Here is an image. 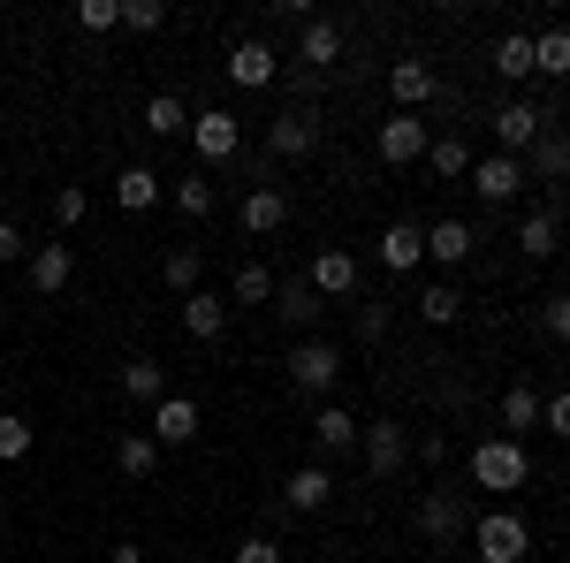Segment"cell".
I'll list each match as a JSON object with an SVG mask.
<instances>
[{
	"label": "cell",
	"mask_w": 570,
	"mask_h": 563,
	"mask_svg": "<svg viewBox=\"0 0 570 563\" xmlns=\"http://www.w3.org/2000/svg\"><path fill=\"white\" fill-rule=\"evenodd\" d=\"M389 91H395V115H419V107L441 91L434 61H419V54H411V61H395V69H389Z\"/></svg>",
	"instance_id": "obj_10"
},
{
	"label": "cell",
	"mask_w": 570,
	"mask_h": 563,
	"mask_svg": "<svg viewBox=\"0 0 570 563\" xmlns=\"http://www.w3.org/2000/svg\"><path fill=\"white\" fill-rule=\"evenodd\" d=\"M266 153H274V161H312V153H320V115H312V107H282V115L266 123Z\"/></svg>",
	"instance_id": "obj_6"
},
{
	"label": "cell",
	"mask_w": 570,
	"mask_h": 563,
	"mask_svg": "<svg viewBox=\"0 0 570 563\" xmlns=\"http://www.w3.org/2000/svg\"><path fill=\"white\" fill-rule=\"evenodd\" d=\"M183 336H190V343H220V336H228V298L190 290V298H183Z\"/></svg>",
	"instance_id": "obj_15"
},
{
	"label": "cell",
	"mask_w": 570,
	"mask_h": 563,
	"mask_svg": "<svg viewBox=\"0 0 570 563\" xmlns=\"http://www.w3.org/2000/svg\"><path fill=\"white\" fill-rule=\"evenodd\" d=\"M107 563H145V549H137V541H122V549H107Z\"/></svg>",
	"instance_id": "obj_48"
},
{
	"label": "cell",
	"mask_w": 570,
	"mask_h": 563,
	"mask_svg": "<svg viewBox=\"0 0 570 563\" xmlns=\"http://www.w3.org/2000/svg\"><path fill=\"white\" fill-rule=\"evenodd\" d=\"M357 449H365V473L373 479H395L411 465V427L403 419H373V427L357 434Z\"/></svg>",
	"instance_id": "obj_4"
},
{
	"label": "cell",
	"mask_w": 570,
	"mask_h": 563,
	"mask_svg": "<svg viewBox=\"0 0 570 563\" xmlns=\"http://www.w3.org/2000/svg\"><path fill=\"white\" fill-rule=\"evenodd\" d=\"M472 244H480L472 221H434V229H426V260H441V266H464V260H472Z\"/></svg>",
	"instance_id": "obj_21"
},
{
	"label": "cell",
	"mask_w": 570,
	"mask_h": 563,
	"mask_svg": "<svg viewBox=\"0 0 570 563\" xmlns=\"http://www.w3.org/2000/svg\"><path fill=\"white\" fill-rule=\"evenodd\" d=\"M540 328H548V343H570V298H548V304H540Z\"/></svg>",
	"instance_id": "obj_42"
},
{
	"label": "cell",
	"mask_w": 570,
	"mask_h": 563,
	"mask_svg": "<svg viewBox=\"0 0 570 563\" xmlns=\"http://www.w3.org/2000/svg\"><path fill=\"white\" fill-rule=\"evenodd\" d=\"M487 123H494V145L518 161V153H532V145H540V130H548V107H532V99H502Z\"/></svg>",
	"instance_id": "obj_5"
},
{
	"label": "cell",
	"mask_w": 570,
	"mask_h": 563,
	"mask_svg": "<svg viewBox=\"0 0 570 563\" xmlns=\"http://www.w3.org/2000/svg\"><path fill=\"white\" fill-rule=\"evenodd\" d=\"M16 260H31V236L16 221H0V266H16Z\"/></svg>",
	"instance_id": "obj_43"
},
{
	"label": "cell",
	"mask_w": 570,
	"mask_h": 563,
	"mask_svg": "<svg viewBox=\"0 0 570 563\" xmlns=\"http://www.w3.org/2000/svg\"><path fill=\"white\" fill-rule=\"evenodd\" d=\"M312 290H320V298H351V290H357V260L327 244V252L312 260Z\"/></svg>",
	"instance_id": "obj_24"
},
{
	"label": "cell",
	"mask_w": 570,
	"mask_h": 563,
	"mask_svg": "<svg viewBox=\"0 0 570 563\" xmlns=\"http://www.w3.org/2000/svg\"><path fill=\"white\" fill-rule=\"evenodd\" d=\"M274 312H282L289 328H312V320H320V290H312L305 274H297V282H274Z\"/></svg>",
	"instance_id": "obj_26"
},
{
	"label": "cell",
	"mask_w": 570,
	"mask_h": 563,
	"mask_svg": "<svg viewBox=\"0 0 570 563\" xmlns=\"http://www.w3.org/2000/svg\"><path fill=\"white\" fill-rule=\"evenodd\" d=\"M411 457H419L426 473H434V465H449V434H419V441H411Z\"/></svg>",
	"instance_id": "obj_45"
},
{
	"label": "cell",
	"mask_w": 570,
	"mask_h": 563,
	"mask_svg": "<svg viewBox=\"0 0 570 563\" xmlns=\"http://www.w3.org/2000/svg\"><path fill=\"white\" fill-rule=\"evenodd\" d=\"M160 274H168V290H176V298H190L206 266H198V252H190V244H183V252H168V260H160Z\"/></svg>",
	"instance_id": "obj_37"
},
{
	"label": "cell",
	"mask_w": 570,
	"mask_h": 563,
	"mask_svg": "<svg viewBox=\"0 0 570 563\" xmlns=\"http://www.w3.org/2000/svg\"><path fill=\"white\" fill-rule=\"evenodd\" d=\"M160 198H168V183H160L153 168H122L115 175V206H122V214H145V206H160Z\"/></svg>",
	"instance_id": "obj_23"
},
{
	"label": "cell",
	"mask_w": 570,
	"mask_h": 563,
	"mask_svg": "<svg viewBox=\"0 0 570 563\" xmlns=\"http://www.w3.org/2000/svg\"><path fill=\"white\" fill-rule=\"evenodd\" d=\"M115 465H122V479H153L160 473V441L153 434H122L115 441Z\"/></svg>",
	"instance_id": "obj_29"
},
{
	"label": "cell",
	"mask_w": 570,
	"mask_h": 563,
	"mask_svg": "<svg viewBox=\"0 0 570 563\" xmlns=\"http://www.w3.org/2000/svg\"><path fill=\"white\" fill-rule=\"evenodd\" d=\"M77 23L85 31H122V0H77Z\"/></svg>",
	"instance_id": "obj_40"
},
{
	"label": "cell",
	"mask_w": 570,
	"mask_h": 563,
	"mask_svg": "<svg viewBox=\"0 0 570 563\" xmlns=\"http://www.w3.org/2000/svg\"><path fill=\"white\" fill-rule=\"evenodd\" d=\"M411 525L426 533V549H456V541L472 533L464 495H456V487H426V495H419V511H411Z\"/></svg>",
	"instance_id": "obj_2"
},
{
	"label": "cell",
	"mask_w": 570,
	"mask_h": 563,
	"mask_svg": "<svg viewBox=\"0 0 570 563\" xmlns=\"http://www.w3.org/2000/svg\"><path fill=\"white\" fill-rule=\"evenodd\" d=\"M419 260H426V229H419V221H389V229H381V266H389V274H411Z\"/></svg>",
	"instance_id": "obj_18"
},
{
	"label": "cell",
	"mask_w": 570,
	"mask_h": 563,
	"mask_svg": "<svg viewBox=\"0 0 570 563\" xmlns=\"http://www.w3.org/2000/svg\"><path fill=\"white\" fill-rule=\"evenodd\" d=\"M357 419L351 411H343V404H320V419H312V441H320V449H327V457H343V449H357Z\"/></svg>",
	"instance_id": "obj_25"
},
{
	"label": "cell",
	"mask_w": 570,
	"mask_h": 563,
	"mask_svg": "<svg viewBox=\"0 0 570 563\" xmlns=\"http://www.w3.org/2000/svg\"><path fill=\"white\" fill-rule=\"evenodd\" d=\"M540 427L556 434V441H570V389H563V396H548V411H540Z\"/></svg>",
	"instance_id": "obj_44"
},
{
	"label": "cell",
	"mask_w": 570,
	"mask_h": 563,
	"mask_svg": "<svg viewBox=\"0 0 570 563\" xmlns=\"http://www.w3.org/2000/svg\"><path fill=\"white\" fill-rule=\"evenodd\" d=\"M487 61H494V77L525 85V77H532V39H525V31H510V39H494V54H487Z\"/></svg>",
	"instance_id": "obj_31"
},
{
	"label": "cell",
	"mask_w": 570,
	"mask_h": 563,
	"mask_svg": "<svg viewBox=\"0 0 570 563\" xmlns=\"http://www.w3.org/2000/svg\"><path fill=\"white\" fill-rule=\"evenodd\" d=\"M160 23H168V8H160V0H122V31H137V39H153Z\"/></svg>",
	"instance_id": "obj_38"
},
{
	"label": "cell",
	"mask_w": 570,
	"mask_h": 563,
	"mask_svg": "<svg viewBox=\"0 0 570 563\" xmlns=\"http://www.w3.org/2000/svg\"><path fill=\"white\" fill-rule=\"evenodd\" d=\"M145 130H153V137H183V130H190V115H183L176 91H153V99H145Z\"/></svg>",
	"instance_id": "obj_32"
},
{
	"label": "cell",
	"mask_w": 570,
	"mask_h": 563,
	"mask_svg": "<svg viewBox=\"0 0 570 563\" xmlns=\"http://www.w3.org/2000/svg\"><path fill=\"white\" fill-rule=\"evenodd\" d=\"M190 145H198V161H236L244 153V123L228 107H206V115H190Z\"/></svg>",
	"instance_id": "obj_8"
},
{
	"label": "cell",
	"mask_w": 570,
	"mask_h": 563,
	"mask_svg": "<svg viewBox=\"0 0 570 563\" xmlns=\"http://www.w3.org/2000/svg\"><path fill=\"white\" fill-rule=\"evenodd\" d=\"M236 563H282V549H274V541H244V549H236Z\"/></svg>",
	"instance_id": "obj_47"
},
{
	"label": "cell",
	"mask_w": 570,
	"mask_h": 563,
	"mask_svg": "<svg viewBox=\"0 0 570 563\" xmlns=\"http://www.w3.org/2000/svg\"><path fill=\"white\" fill-rule=\"evenodd\" d=\"M115 381H122L130 404H160V396H168V366H160V358H122Z\"/></svg>",
	"instance_id": "obj_22"
},
{
	"label": "cell",
	"mask_w": 570,
	"mask_h": 563,
	"mask_svg": "<svg viewBox=\"0 0 570 563\" xmlns=\"http://www.w3.org/2000/svg\"><path fill=\"white\" fill-rule=\"evenodd\" d=\"M563 511H570V495H563Z\"/></svg>",
	"instance_id": "obj_49"
},
{
	"label": "cell",
	"mask_w": 570,
	"mask_h": 563,
	"mask_svg": "<svg viewBox=\"0 0 570 563\" xmlns=\"http://www.w3.org/2000/svg\"><path fill=\"white\" fill-rule=\"evenodd\" d=\"M540 411H548V396L532 389V381H510V389H502V404H494V419H502V434H510V441L540 427Z\"/></svg>",
	"instance_id": "obj_17"
},
{
	"label": "cell",
	"mask_w": 570,
	"mask_h": 563,
	"mask_svg": "<svg viewBox=\"0 0 570 563\" xmlns=\"http://www.w3.org/2000/svg\"><path fill=\"white\" fill-rule=\"evenodd\" d=\"M472 191H480L487 206H510V198L525 191V161H510V153H494V161H480V168H472Z\"/></svg>",
	"instance_id": "obj_14"
},
{
	"label": "cell",
	"mask_w": 570,
	"mask_h": 563,
	"mask_svg": "<svg viewBox=\"0 0 570 563\" xmlns=\"http://www.w3.org/2000/svg\"><path fill=\"white\" fill-rule=\"evenodd\" d=\"M23 457H31V419L0 411V465H23Z\"/></svg>",
	"instance_id": "obj_36"
},
{
	"label": "cell",
	"mask_w": 570,
	"mask_h": 563,
	"mask_svg": "<svg viewBox=\"0 0 570 563\" xmlns=\"http://www.w3.org/2000/svg\"><path fill=\"white\" fill-rule=\"evenodd\" d=\"M190 434H198V404H190V396H160V404H153V441H160V449H183Z\"/></svg>",
	"instance_id": "obj_19"
},
{
	"label": "cell",
	"mask_w": 570,
	"mask_h": 563,
	"mask_svg": "<svg viewBox=\"0 0 570 563\" xmlns=\"http://www.w3.org/2000/svg\"><path fill=\"white\" fill-rule=\"evenodd\" d=\"M236 221H244V236H274V229L289 221V191H282V183H252L244 206H236Z\"/></svg>",
	"instance_id": "obj_9"
},
{
	"label": "cell",
	"mask_w": 570,
	"mask_h": 563,
	"mask_svg": "<svg viewBox=\"0 0 570 563\" xmlns=\"http://www.w3.org/2000/svg\"><path fill=\"white\" fill-rule=\"evenodd\" d=\"M168 198H176L183 221H206V214H214V183H206V175H183V183H168Z\"/></svg>",
	"instance_id": "obj_34"
},
{
	"label": "cell",
	"mask_w": 570,
	"mask_h": 563,
	"mask_svg": "<svg viewBox=\"0 0 570 563\" xmlns=\"http://www.w3.org/2000/svg\"><path fill=\"white\" fill-rule=\"evenodd\" d=\"M297 61H312V69H335V61H343V23H327V16L297 23Z\"/></svg>",
	"instance_id": "obj_20"
},
{
	"label": "cell",
	"mask_w": 570,
	"mask_h": 563,
	"mask_svg": "<svg viewBox=\"0 0 570 563\" xmlns=\"http://www.w3.org/2000/svg\"><path fill=\"white\" fill-rule=\"evenodd\" d=\"M228 304H274V274H266L259 260H244L236 282H228Z\"/></svg>",
	"instance_id": "obj_33"
},
{
	"label": "cell",
	"mask_w": 570,
	"mask_h": 563,
	"mask_svg": "<svg viewBox=\"0 0 570 563\" xmlns=\"http://www.w3.org/2000/svg\"><path fill=\"white\" fill-rule=\"evenodd\" d=\"M335 373H343V350H335V343H297V350H289V389H297V396H327V389H335Z\"/></svg>",
	"instance_id": "obj_7"
},
{
	"label": "cell",
	"mask_w": 570,
	"mask_h": 563,
	"mask_svg": "<svg viewBox=\"0 0 570 563\" xmlns=\"http://www.w3.org/2000/svg\"><path fill=\"white\" fill-rule=\"evenodd\" d=\"M532 77H570V23H548L532 39Z\"/></svg>",
	"instance_id": "obj_27"
},
{
	"label": "cell",
	"mask_w": 570,
	"mask_h": 563,
	"mask_svg": "<svg viewBox=\"0 0 570 563\" xmlns=\"http://www.w3.org/2000/svg\"><path fill=\"white\" fill-rule=\"evenodd\" d=\"M426 168L434 175H472V145H464V137H434V145H426Z\"/></svg>",
	"instance_id": "obj_35"
},
{
	"label": "cell",
	"mask_w": 570,
	"mask_h": 563,
	"mask_svg": "<svg viewBox=\"0 0 570 563\" xmlns=\"http://www.w3.org/2000/svg\"><path fill=\"white\" fill-rule=\"evenodd\" d=\"M69 274H77V252H69L61 236H53V244H31V290H39V298H61Z\"/></svg>",
	"instance_id": "obj_16"
},
{
	"label": "cell",
	"mask_w": 570,
	"mask_h": 563,
	"mask_svg": "<svg viewBox=\"0 0 570 563\" xmlns=\"http://www.w3.org/2000/svg\"><path fill=\"white\" fill-rule=\"evenodd\" d=\"M419 312H426V320H434V328H449V320H456V312H464V298H456V290H449V282H426V298H419Z\"/></svg>",
	"instance_id": "obj_39"
},
{
	"label": "cell",
	"mask_w": 570,
	"mask_h": 563,
	"mask_svg": "<svg viewBox=\"0 0 570 563\" xmlns=\"http://www.w3.org/2000/svg\"><path fill=\"white\" fill-rule=\"evenodd\" d=\"M525 161H532V175H540V183H563V175H570V137L563 130H540V145H532Z\"/></svg>",
	"instance_id": "obj_30"
},
{
	"label": "cell",
	"mask_w": 570,
	"mask_h": 563,
	"mask_svg": "<svg viewBox=\"0 0 570 563\" xmlns=\"http://www.w3.org/2000/svg\"><path fill=\"white\" fill-rule=\"evenodd\" d=\"M327 495H335V473L327 465H297V473L282 479V511H297V518L327 511Z\"/></svg>",
	"instance_id": "obj_12"
},
{
	"label": "cell",
	"mask_w": 570,
	"mask_h": 563,
	"mask_svg": "<svg viewBox=\"0 0 570 563\" xmlns=\"http://www.w3.org/2000/svg\"><path fill=\"white\" fill-rule=\"evenodd\" d=\"M556 244H563V221L548 214V206H540V214H525V221H518V252H525V260H548Z\"/></svg>",
	"instance_id": "obj_28"
},
{
	"label": "cell",
	"mask_w": 570,
	"mask_h": 563,
	"mask_svg": "<svg viewBox=\"0 0 570 563\" xmlns=\"http://www.w3.org/2000/svg\"><path fill=\"white\" fill-rule=\"evenodd\" d=\"M85 214H91V198L77 191V183H61V191H53V229H77Z\"/></svg>",
	"instance_id": "obj_41"
},
{
	"label": "cell",
	"mask_w": 570,
	"mask_h": 563,
	"mask_svg": "<svg viewBox=\"0 0 570 563\" xmlns=\"http://www.w3.org/2000/svg\"><path fill=\"white\" fill-rule=\"evenodd\" d=\"M525 449H518V441H510V434H487L480 449H472V479H480L487 495H518V487H525Z\"/></svg>",
	"instance_id": "obj_1"
},
{
	"label": "cell",
	"mask_w": 570,
	"mask_h": 563,
	"mask_svg": "<svg viewBox=\"0 0 570 563\" xmlns=\"http://www.w3.org/2000/svg\"><path fill=\"white\" fill-rule=\"evenodd\" d=\"M472 549H480V563H525L532 525L518 511H487V518H472Z\"/></svg>",
	"instance_id": "obj_3"
},
{
	"label": "cell",
	"mask_w": 570,
	"mask_h": 563,
	"mask_svg": "<svg viewBox=\"0 0 570 563\" xmlns=\"http://www.w3.org/2000/svg\"><path fill=\"white\" fill-rule=\"evenodd\" d=\"M274 69H282V54H274L266 39H236V54H228V85L259 91V85H274Z\"/></svg>",
	"instance_id": "obj_13"
},
{
	"label": "cell",
	"mask_w": 570,
	"mask_h": 563,
	"mask_svg": "<svg viewBox=\"0 0 570 563\" xmlns=\"http://www.w3.org/2000/svg\"><path fill=\"white\" fill-rule=\"evenodd\" d=\"M357 336H365V343L389 336V304H357Z\"/></svg>",
	"instance_id": "obj_46"
},
{
	"label": "cell",
	"mask_w": 570,
	"mask_h": 563,
	"mask_svg": "<svg viewBox=\"0 0 570 563\" xmlns=\"http://www.w3.org/2000/svg\"><path fill=\"white\" fill-rule=\"evenodd\" d=\"M381 161H389V168L426 161V115H389V123H381Z\"/></svg>",
	"instance_id": "obj_11"
}]
</instances>
